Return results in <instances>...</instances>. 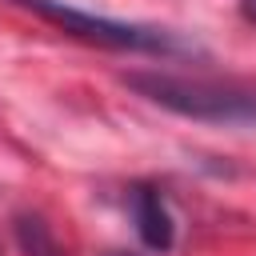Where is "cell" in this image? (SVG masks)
<instances>
[{
    "instance_id": "cell-2",
    "label": "cell",
    "mask_w": 256,
    "mask_h": 256,
    "mask_svg": "<svg viewBox=\"0 0 256 256\" xmlns=\"http://www.w3.org/2000/svg\"><path fill=\"white\" fill-rule=\"evenodd\" d=\"M20 4L32 8L36 16L60 24L64 32H72V36H80V40H92V44H104V48H120V52H152V56L184 52V44H180L172 32H160V28H148V24H128V20L96 16V12H84V8L60 4V0H20Z\"/></svg>"
},
{
    "instance_id": "cell-6",
    "label": "cell",
    "mask_w": 256,
    "mask_h": 256,
    "mask_svg": "<svg viewBox=\"0 0 256 256\" xmlns=\"http://www.w3.org/2000/svg\"><path fill=\"white\" fill-rule=\"evenodd\" d=\"M108 256H132V252H108Z\"/></svg>"
},
{
    "instance_id": "cell-4",
    "label": "cell",
    "mask_w": 256,
    "mask_h": 256,
    "mask_svg": "<svg viewBox=\"0 0 256 256\" xmlns=\"http://www.w3.org/2000/svg\"><path fill=\"white\" fill-rule=\"evenodd\" d=\"M16 244H20L24 256H64L52 228L44 224V216H32V212L16 216Z\"/></svg>"
},
{
    "instance_id": "cell-5",
    "label": "cell",
    "mask_w": 256,
    "mask_h": 256,
    "mask_svg": "<svg viewBox=\"0 0 256 256\" xmlns=\"http://www.w3.org/2000/svg\"><path fill=\"white\" fill-rule=\"evenodd\" d=\"M240 16H244L248 24H256V0H240Z\"/></svg>"
},
{
    "instance_id": "cell-3",
    "label": "cell",
    "mask_w": 256,
    "mask_h": 256,
    "mask_svg": "<svg viewBox=\"0 0 256 256\" xmlns=\"http://www.w3.org/2000/svg\"><path fill=\"white\" fill-rule=\"evenodd\" d=\"M132 216H136V232H140V240L148 248H156V252L172 248L176 228H172V216H168V208H164L156 188H148V184L132 188Z\"/></svg>"
},
{
    "instance_id": "cell-1",
    "label": "cell",
    "mask_w": 256,
    "mask_h": 256,
    "mask_svg": "<svg viewBox=\"0 0 256 256\" xmlns=\"http://www.w3.org/2000/svg\"><path fill=\"white\" fill-rule=\"evenodd\" d=\"M128 88H136L144 100L212 124H256V92L216 84V80H188L168 72H128Z\"/></svg>"
}]
</instances>
